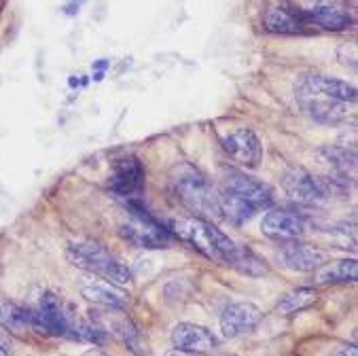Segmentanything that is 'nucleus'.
I'll return each mask as SVG.
<instances>
[{
    "instance_id": "f8f14e48",
    "label": "nucleus",
    "mask_w": 358,
    "mask_h": 356,
    "mask_svg": "<svg viewBox=\"0 0 358 356\" xmlns=\"http://www.w3.org/2000/svg\"><path fill=\"white\" fill-rule=\"evenodd\" d=\"M261 229L265 236L273 240L289 242V240H299L306 234V221L295 210L275 208L263 217Z\"/></svg>"
},
{
    "instance_id": "aec40b11",
    "label": "nucleus",
    "mask_w": 358,
    "mask_h": 356,
    "mask_svg": "<svg viewBox=\"0 0 358 356\" xmlns=\"http://www.w3.org/2000/svg\"><path fill=\"white\" fill-rule=\"evenodd\" d=\"M320 159L331 168V172L335 174L333 178L339 183H348L354 180L356 176V155L354 151H348L343 147H324L318 151Z\"/></svg>"
},
{
    "instance_id": "a211bd4d",
    "label": "nucleus",
    "mask_w": 358,
    "mask_h": 356,
    "mask_svg": "<svg viewBox=\"0 0 358 356\" xmlns=\"http://www.w3.org/2000/svg\"><path fill=\"white\" fill-rule=\"evenodd\" d=\"M301 108L314 117L316 121L320 123H339V121H345L348 119V106L350 104H343V102H335V100H329V98H316V96H299L297 98Z\"/></svg>"
},
{
    "instance_id": "4468645a",
    "label": "nucleus",
    "mask_w": 358,
    "mask_h": 356,
    "mask_svg": "<svg viewBox=\"0 0 358 356\" xmlns=\"http://www.w3.org/2000/svg\"><path fill=\"white\" fill-rule=\"evenodd\" d=\"M172 343L174 348L195 352V354H206L219 348V339L212 331L206 327L193 325V322H178L172 329Z\"/></svg>"
},
{
    "instance_id": "412c9836",
    "label": "nucleus",
    "mask_w": 358,
    "mask_h": 356,
    "mask_svg": "<svg viewBox=\"0 0 358 356\" xmlns=\"http://www.w3.org/2000/svg\"><path fill=\"white\" fill-rule=\"evenodd\" d=\"M0 327L15 335L26 333L30 329V310L15 301L0 299Z\"/></svg>"
},
{
    "instance_id": "39448f33",
    "label": "nucleus",
    "mask_w": 358,
    "mask_h": 356,
    "mask_svg": "<svg viewBox=\"0 0 358 356\" xmlns=\"http://www.w3.org/2000/svg\"><path fill=\"white\" fill-rule=\"evenodd\" d=\"M221 191L250 204L257 212L261 210H267L273 206V191L269 185H265L263 180L255 178V176H248L244 172H229L225 174L223 178V185H221Z\"/></svg>"
},
{
    "instance_id": "9b49d317",
    "label": "nucleus",
    "mask_w": 358,
    "mask_h": 356,
    "mask_svg": "<svg viewBox=\"0 0 358 356\" xmlns=\"http://www.w3.org/2000/svg\"><path fill=\"white\" fill-rule=\"evenodd\" d=\"M263 320V312L250 304V301H238V304H229L223 312H221V331L225 337L234 339L240 335H246L250 331H255Z\"/></svg>"
},
{
    "instance_id": "a878e982",
    "label": "nucleus",
    "mask_w": 358,
    "mask_h": 356,
    "mask_svg": "<svg viewBox=\"0 0 358 356\" xmlns=\"http://www.w3.org/2000/svg\"><path fill=\"white\" fill-rule=\"evenodd\" d=\"M164 356H201V354H195V352H187V350H180V348H172L168 350Z\"/></svg>"
},
{
    "instance_id": "7ed1b4c3",
    "label": "nucleus",
    "mask_w": 358,
    "mask_h": 356,
    "mask_svg": "<svg viewBox=\"0 0 358 356\" xmlns=\"http://www.w3.org/2000/svg\"><path fill=\"white\" fill-rule=\"evenodd\" d=\"M172 195L195 215H219L217 191L212 189L208 178L191 164H178L170 174Z\"/></svg>"
},
{
    "instance_id": "5701e85b",
    "label": "nucleus",
    "mask_w": 358,
    "mask_h": 356,
    "mask_svg": "<svg viewBox=\"0 0 358 356\" xmlns=\"http://www.w3.org/2000/svg\"><path fill=\"white\" fill-rule=\"evenodd\" d=\"M316 301H318L316 289L301 287V289H295V291H291V293H286V295L275 304V310H278L280 314H284V316H289V314H295V312H301V310L312 308Z\"/></svg>"
},
{
    "instance_id": "423d86ee",
    "label": "nucleus",
    "mask_w": 358,
    "mask_h": 356,
    "mask_svg": "<svg viewBox=\"0 0 358 356\" xmlns=\"http://www.w3.org/2000/svg\"><path fill=\"white\" fill-rule=\"evenodd\" d=\"M30 327L41 335L66 337L70 333V320L59 304V297L45 293L34 310H30Z\"/></svg>"
},
{
    "instance_id": "f3484780",
    "label": "nucleus",
    "mask_w": 358,
    "mask_h": 356,
    "mask_svg": "<svg viewBox=\"0 0 358 356\" xmlns=\"http://www.w3.org/2000/svg\"><path fill=\"white\" fill-rule=\"evenodd\" d=\"M81 295L102 308L108 310H125L129 304V295L121 289L115 287L110 282H98V280H90L81 284Z\"/></svg>"
},
{
    "instance_id": "20e7f679",
    "label": "nucleus",
    "mask_w": 358,
    "mask_h": 356,
    "mask_svg": "<svg viewBox=\"0 0 358 356\" xmlns=\"http://www.w3.org/2000/svg\"><path fill=\"white\" fill-rule=\"evenodd\" d=\"M119 236L136 248L149 250L170 248L176 240L170 229L147 215V210H142L136 201H127V217L119 225Z\"/></svg>"
},
{
    "instance_id": "ddd939ff",
    "label": "nucleus",
    "mask_w": 358,
    "mask_h": 356,
    "mask_svg": "<svg viewBox=\"0 0 358 356\" xmlns=\"http://www.w3.org/2000/svg\"><path fill=\"white\" fill-rule=\"evenodd\" d=\"M303 13L308 24H316L331 32H343L352 26V15L339 0H314V5Z\"/></svg>"
},
{
    "instance_id": "f03ea898",
    "label": "nucleus",
    "mask_w": 358,
    "mask_h": 356,
    "mask_svg": "<svg viewBox=\"0 0 358 356\" xmlns=\"http://www.w3.org/2000/svg\"><path fill=\"white\" fill-rule=\"evenodd\" d=\"M66 259L79 269L108 280L115 287H125L134 278L127 265H123L115 255H110L102 242L92 238H79L70 242L66 246Z\"/></svg>"
},
{
    "instance_id": "6ab92c4d",
    "label": "nucleus",
    "mask_w": 358,
    "mask_h": 356,
    "mask_svg": "<svg viewBox=\"0 0 358 356\" xmlns=\"http://www.w3.org/2000/svg\"><path fill=\"white\" fill-rule=\"evenodd\" d=\"M356 278H358L356 259H339V261L322 263L318 269H314V284H316V287L356 282Z\"/></svg>"
},
{
    "instance_id": "0eeeda50",
    "label": "nucleus",
    "mask_w": 358,
    "mask_h": 356,
    "mask_svg": "<svg viewBox=\"0 0 358 356\" xmlns=\"http://www.w3.org/2000/svg\"><path fill=\"white\" fill-rule=\"evenodd\" d=\"M295 94L299 96H316V98H329L343 104L356 102V87L348 81L327 77V75H306L297 81Z\"/></svg>"
},
{
    "instance_id": "cd10ccee",
    "label": "nucleus",
    "mask_w": 358,
    "mask_h": 356,
    "mask_svg": "<svg viewBox=\"0 0 358 356\" xmlns=\"http://www.w3.org/2000/svg\"><path fill=\"white\" fill-rule=\"evenodd\" d=\"M3 9H5V0H0V13H3Z\"/></svg>"
},
{
    "instance_id": "f257e3e1",
    "label": "nucleus",
    "mask_w": 358,
    "mask_h": 356,
    "mask_svg": "<svg viewBox=\"0 0 358 356\" xmlns=\"http://www.w3.org/2000/svg\"><path fill=\"white\" fill-rule=\"evenodd\" d=\"M174 234L180 240H185L187 244H191L206 259L219 263V265L234 267L240 244H236L225 232H221L214 223L199 219V217L182 219V221L174 223Z\"/></svg>"
},
{
    "instance_id": "4be33fe9",
    "label": "nucleus",
    "mask_w": 358,
    "mask_h": 356,
    "mask_svg": "<svg viewBox=\"0 0 358 356\" xmlns=\"http://www.w3.org/2000/svg\"><path fill=\"white\" fill-rule=\"evenodd\" d=\"M113 333L123 341V346L134 352L136 356H147L149 354V348H147V341L142 337L140 329L129 320V318H121L117 322H113Z\"/></svg>"
},
{
    "instance_id": "9d476101",
    "label": "nucleus",
    "mask_w": 358,
    "mask_h": 356,
    "mask_svg": "<svg viewBox=\"0 0 358 356\" xmlns=\"http://www.w3.org/2000/svg\"><path fill=\"white\" fill-rule=\"evenodd\" d=\"M142 187H145V168H142V164L136 157L117 159L108 178V189L129 201L142 191Z\"/></svg>"
},
{
    "instance_id": "6e6552de",
    "label": "nucleus",
    "mask_w": 358,
    "mask_h": 356,
    "mask_svg": "<svg viewBox=\"0 0 358 356\" xmlns=\"http://www.w3.org/2000/svg\"><path fill=\"white\" fill-rule=\"evenodd\" d=\"M282 185H284L286 195L295 201H299V204H306V206L322 204L329 197L324 180L312 176L303 168H293V170L286 172L282 178Z\"/></svg>"
},
{
    "instance_id": "1a4fd4ad",
    "label": "nucleus",
    "mask_w": 358,
    "mask_h": 356,
    "mask_svg": "<svg viewBox=\"0 0 358 356\" xmlns=\"http://www.w3.org/2000/svg\"><path fill=\"white\" fill-rule=\"evenodd\" d=\"M225 153L244 168H257L263 159V145L252 129L240 127L223 138Z\"/></svg>"
},
{
    "instance_id": "393cba45",
    "label": "nucleus",
    "mask_w": 358,
    "mask_h": 356,
    "mask_svg": "<svg viewBox=\"0 0 358 356\" xmlns=\"http://www.w3.org/2000/svg\"><path fill=\"white\" fill-rule=\"evenodd\" d=\"M0 356H11V343L3 335H0Z\"/></svg>"
},
{
    "instance_id": "2eb2a0df",
    "label": "nucleus",
    "mask_w": 358,
    "mask_h": 356,
    "mask_svg": "<svg viewBox=\"0 0 358 356\" xmlns=\"http://www.w3.org/2000/svg\"><path fill=\"white\" fill-rule=\"evenodd\" d=\"M280 259L284 261V265L295 271H314L318 269L322 263H327V252L312 246V244H303L297 240H289L280 246Z\"/></svg>"
},
{
    "instance_id": "b1692460",
    "label": "nucleus",
    "mask_w": 358,
    "mask_h": 356,
    "mask_svg": "<svg viewBox=\"0 0 358 356\" xmlns=\"http://www.w3.org/2000/svg\"><path fill=\"white\" fill-rule=\"evenodd\" d=\"M234 269H238L240 273L252 276V278L265 276V273L269 271L267 263H265L257 252H252L248 246H242V244H240V248H238V257H236Z\"/></svg>"
},
{
    "instance_id": "bb28decb",
    "label": "nucleus",
    "mask_w": 358,
    "mask_h": 356,
    "mask_svg": "<svg viewBox=\"0 0 358 356\" xmlns=\"http://www.w3.org/2000/svg\"><path fill=\"white\" fill-rule=\"evenodd\" d=\"M337 356H358V350H356V346H343V348H339Z\"/></svg>"
},
{
    "instance_id": "dca6fc26",
    "label": "nucleus",
    "mask_w": 358,
    "mask_h": 356,
    "mask_svg": "<svg viewBox=\"0 0 358 356\" xmlns=\"http://www.w3.org/2000/svg\"><path fill=\"white\" fill-rule=\"evenodd\" d=\"M263 26H265V30H269L273 34H289V36H293V34H303L306 32L308 17L299 9L278 5V7L267 9V13L263 17Z\"/></svg>"
}]
</instances>
